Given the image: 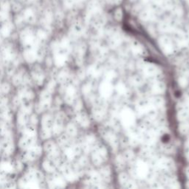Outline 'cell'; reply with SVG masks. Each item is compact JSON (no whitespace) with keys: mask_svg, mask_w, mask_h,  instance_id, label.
<instances>
[{"mask_svg":"<svg viewBox=\"0 0 189 189\" xmlns=\"http://www.w3.org/2000/svg\"><path fill=\"white\" fill-rule=\"evenodd\" d=\"M0 5H1L2 8L4 9V10H6V8H8L9 6V2L7 0H1V3H0Z\"/></svg>","mask_w":189,"mask_h":189,"instance_id":"obj_1","label":"cell"}]
</instances>
